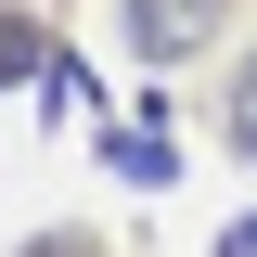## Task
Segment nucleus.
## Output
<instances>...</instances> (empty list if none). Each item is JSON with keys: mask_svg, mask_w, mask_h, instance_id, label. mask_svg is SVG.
Here are the masks:
<instances>
[{"mask_svg": "<svg viewBox=\"0 0 257 257\" xmlns=\"http://www.w3.org/2000/svg\"><path fill=\"white\" fill-rule=\"evenodd\" d=\"M103 155H116V180H167V128H116Z\"/></svg>", "mask_w": 257, "mask_h": 257, "instance_id": "nucleus-2", "label": "nucleus"}, {"mask_svg": "<svg viewBox=\"0 0 257 257\" xmlns=\"http://www.w3.org/2000/svg\"><path fill=\"white\" fill-rule=\"evenodd\" d=\"M219 257H257V219H231V231H219Z\"/></svg>", "mask_w": 257, "mask_h": 257, "instance_id": "nucleus-5", "label": "nucleus"}, {"mask_svg": "<svg viewBox=\"0 0 257 257\" xmlns=\"http://www.w3.org/2000/svg\"><path fill=\"white\" fill-rule=\"evenodd\" d=\"M206 26H219V0H128V39H142V52H193V39H206Z\"/></svg>", "mask_w": 257, "mask_h": 257, "instance_id": "nucleus-1", "label": "nucleus"}, {"mask_svg": "<svg viewBox=\"0 0 257 257\" xmlns=\"http://www.w3.org/2000/svg\"><path fill=\"white\" fill-rule=\"evenodd\" d=\"M231 142H244V155H257V64H244V77H231Z\"/></svg>", "mask_w": 257, "mask_h": 257, "instance_id": "nucleus-4", "label": "nucleus"}, {"mask_svg": "<svg viewBox=\"0 0 257 257\" xmlns=\"http://www.w3.org/2000/svg\"><path fill=\"white\" fill-rule=\"evenodd\" d=\"M26 64H52V39H39L26 13H0V77H26Z\"/></svg>", "mask_w": 257, "mask_h": 257, "instance_id": "nucleus-3", "label": "nucleus"}]
</instances>
